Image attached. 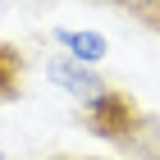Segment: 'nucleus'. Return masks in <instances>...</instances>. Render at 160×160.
I'll list each match as a JSON object with an SVG mask.
<instances>
[{"label":"nucleus","instance_id":"obj_2","mask_svg":"<svg viewBox=\"0 0 160 160\" xmlns=\"http://www.w3.org/2000/svg\"><path fill=\"white\" fill-rule=\"evenodd\" d=\"M46 73H50V82H55V87H64V92L78 96V101H92V96H101V92L110 87L101 73H92V64L73 60V55H69V60H50Z\"/></svg>","mask_w":160,"mask_h":160},{"label":"nucleus","instance_id":"obj_7","mask_svg":"<svg viewBox=\"0 0 160 160\" xmlns=\"http://www.w3.org/2000/svg\"><path fill=\"white\" fill-rule=\"evenodd\" d=\"M0 160H9V156H5V151H0Z\"/></svg>","mask_w":160,"mask_h":160},{"label":"nucleus","instance_id":"obj_6","mask_svg":"<svg viewBox=\"0 0 160 160\" xmlns=\"http://www.w3.org/2000/svg\"><path fill=\"white\" fill-rule=\"evenodd\" d=\"M50 160H92V156H50Z\"/></svg>","mask_w":160,"mask_h":160},{"label":"nucleus","instance_id":"obj_3","mask_svg":"<svg viewBox=\"0 0 160 160\" xmlns=\"http://www.w3.org/2000/svg\"><path fill=\"white\" fill-rule=\"evenodd\" d=\"M55 41L64 46V55H73V60H82V64H101L105 50H110L101 32H87V28H60Z\"/></svg>","mask_w":160,"mask_h":160},{"label":"nucleus","instance_id":"obj_5","mask_svg":"<svg viewBox=\"0 0 160 160\" xmlns=\"http://www.w3.org/2000/svg\"><path fill=\"white\" fill-rule=\"evenodd\" d=\"M105 5L133 14L137 23H147V28H156V32H160V0H105Z\"/></svg>","mask_w":160,"mask_h":160},{"label":"nucleus","instance_id":"obj_4","mask_svg":"<svg viewBox=\"0 0 160 160\" xmlns=\"http://www.w3.org/2000/svg\"><path fill=\"white\" fill-rule=\"evenodd\" d=\"M23 92V55L0 41V105Z\"/></svg>","mask_w":160,"mask_h":160},{"label":"nucleus","instance_id":"obj_1","mask_svg":"<svg viewBox=\"0 0 160 160\" xmlns=\"http://www.w3.org/2000/svg\"><path fill=\"white\" fill-rule=\"evenodd\" d=\"M82 128L92 137H105V142H137V133L147 128V114L123 87H105L101 96L82 101Z\"/></svg>","mask_w":160,"mask_h":160}]
</instances>
